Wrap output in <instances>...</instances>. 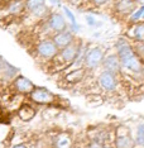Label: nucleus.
<instances>
[{
    "instance_id": "4be33fe9",
    "label": "nucleus",
    "mask_w": 144,
    "mask_h": 148,
    "mask_svg": "<svg viewBox=\"0 0 144 148\" xmlns=\"http://www.w3.org/2000/svg\"><path fill=\"white\" fill-rule=\"evenodd\" d=\"M109 0H91V3L93 5H96V6H101L104 4H106Z\"/></svg>"
},
{
    "instance_id": "aec40b11",
    "label": "nucleus",
    "mask_w": 144,
    "mask_h": 148,
    "mask_svg": "<svg viewBox=\"0 0 144 148\" xmlns=\"http://www.w3.org/2000/svg\"><path fill=\"white\" fill-rule=\"evenodd\" d=\"M135 49H136V52H138V55L144 58V42H142V41H138V42H136Z\"/></svg>"
},
{
    "instance_id": "9d476101",
    "label": "nucleus",
    "mask_w": 144,
    "mask_h": 148,
    "mask_svg": "<svg viewBox=\"0 0 144 148\" xmlns=\"http://www.w3.org/2000/svg\"><path fill=\"white\" fill-rule=\"evenodd\" d=\"M15 87L16 90H18L19 92H31L34 90V86H33V84L29 81L28 79H25V77H18L15 81Z\"/></svg>"
},
{
    "instance_id": "423d86ee",
    "label": "nucleus",
    "mask_w": 144,
    "mask_h": 148,
    "mask_svg": "<svg viewBox=\"0 0 144 148\" xmlns=\"http://www.w3.org/2000/svg\"><path fill=\"white\" fill-rule=\"evenodd\" d=\"M53 42L56 43L57 47L65 48V47H67L73 42V34L71 32H67V31L58 32L55 37H53Z\"/></svg>"
},
{
    "instance_id": "6e6552de",
    "label": "nucleus",
    "mask_w": 144,
    "mask_h": 148,
    "mask_svg": "<svg viewBox=\"0 0 144 148\" xmlns=\"http://www.w3.org/2000/svg\"><path fill=\"white\" fill-rule=\"evenodd\" d=\"M104 66H105L106 71L109 72H116L120 69V60L118 56L110 55L104 60Z\"/></svg>"
},
{
    "instance_id": "0eeeda50",
    "label": "nucleus",
    "mask_w": 144,
    "mask_h": 148,
    "mask_svg": "<svg viewBox=\"0 0 144 148\" xmlns=\"http://www.w3.org/2000/svg\"><path fill=\"white\" fill-rule=\"evenodd\" d=\"M57 48L58 47L56 46V43L53 41H43L38 46V52L43 57H52L57 53Z\"/></svg>"
},
{
    "instance_id": "dca6fc26",
    "label": "nucleus",
    "mask_w": 144,
    "mask_h": 148,
    "mask_svg": "<svg viewBox=\"0 0 144 148\" xmlns=\"http://www.w3.org/2000/svg\"><path fill=\"white\" fill-rule=\"evenodd\" d=\"M139 19H144V5H142L140 8H138L130 14V21L132 22H136Z\"/></svg>"
},
{
    "instance_id": "412c9836",
    "label": "nucleus",
    "mask_w": 144,
    "mask_h": 148,
    "mask_svg": "<svg viewBox=\"0 0 144 148\" xmlns=\"http://www.w3.org/2000/svg\"><path fill=\"white\" fill-rule=\"evenodd\" d=\"M86 22H87V24H89V25H91V27H93V25H98V24H96L95 18H93L92 15H87V16H86Z\"/></svg>"
},
{
    "instance_id": "f03ea898",
    "label": "nucleus",
    "mask_w": 144,
    "mask_h": 148,
    "mask_svg": "<svg viewBox=\"0 0 144 148\" xmlns=\"http://www.w3.org/2000/svg\"><path fill=\"white\" fill-rule=\"evenodd\" d=\"M136 0H118L115 4V9L119 14L130 15L135 10Z\"/></svg>"
},
{
    "instance_id": "b1692460",
    "label": "nucleus",
    "mask_w": 144,
    "mask_h": 148,
    "mask_svg": "<svg viewBox=\"0 0 144 148\" xmlns=\"http://www.w3.org/2000/svg\"><path fill=\"white\" fill-rule=\"evenodd\" d=\"M70 1V4H75V5H78V4H81V3L83 1V0H68Z\"/></svg>"
},
{
    "instance_id": "4468645a",
    "label": "nucleus",
    "mask_w": 144,
    "mask_h": 148,
    "mask_svg": "<svg viewBox=\"0 0 144 148\" xmlns=\"http://www.w3.org/2000/svg\"><path fill=\"white\" fill-rule=\"evenodd\" d=\"M116 147L118 148H132L133 140L129 137H120L116 139Z\"/></svg>"
},
{
    "instance_id": "7ed1b4c3",
    "label": "nucleus",
    "mask_w": 144,
    "mask_h": 148,
    "mask_svg": "<svg viewBox=\"0 0 144 148\" xmlns=\"http://www.w3.org/2000/svg\"><path fill=\"white\" fill-rule=\"evenodd\" d=\"M31 96L35 103H39V104H48V103H52L53 100H55L53 94L47 91L46 89H34L32 91Z\"/></svg>"
},
{
    "instance_id": "20e7f679",
    "label": "nucleus",
    "mask_w": 144,
    "mask_h": 148,
    "mask_svg": "<svg viewBox=\"0 0 144 148\" xmlns=\"http://www.w3.org/2000/svg\"><path fill=\"white\" fill-rule=\"evenodd\" d=\"M99 82H100V85H101L102 89L109 90V91H111V90H114L116 87L115 76L113 75V72H109V71H105V72H102L101 75H100Z\"/></svg>"
},
{
    "instance_id": "c85d7f7f",
    "label": "nucleus",
    "mask_w": 144,
    "mask_h": 148,
    "mask_svg": "<svg viewBox=\"0 0 144 148\" xmlns=\"http://www.w3.org/2000/svg\"><path fill=\"white\" fill-rule=\"evenodd\" d=\"M108 148H109V147H108Z\"/></svg>"
},
{
    "instance_id": "2eb2a0df",
    "label": "nucleus",
    "mask_w": 144,
    "mask_h": 148,
    "mask_svg": "<svg viewBox=\"0 0 144 148\" xmlns=\"http://www.w3.org/2000/svg\"><path fill=\"white\" fill-rule=\"evenodd\" d=\"M25 1V9L29 12H32L33 9L38 8L43 4H46V0H24Z\"/></svg>"
},
{
    "instance_id": "a878e982",
    "label": "nucleus",
    "mask_w": 144,
    "mask_h": 148,
    "mask_svg": "<svg viewBox=\"0 0 144 148\" xmlns=\"http://www.w3.org/2000/svg\"><path fill=\"white\" fill-rule=\"evenodd\" d=\"M136 3H139L140 5H144V0H136Z\"/></svg>"
},
{
    "instance_id": "9b49d317",
    "label": "nucleus",
    "mask_w": 144,
    "mask_h": 148,
    "mask_svg": "<svg viewBox=\"0 0 144 148\" xmlns=\"http://www.w3.org/2000/svg\"><path fill=\"white\" fill-rule=\"evenodd\" d=\"M18 115H19V118H20L23 122H29V120L35 115V110L33 109L32 106H29V105H23L20 109H19Z\"/></svg>"
},
{
    "instance_id": "393cba45",
    "label": "nucleus",
    "mask_w": 144,
    "mask_h": 148,
    "mask_svg": "<svg viewBox=\"0 0 144 148\" xmlns=\"http://www.w3.org/2000/svg\"><path fill=\"white\" fill-rule=\"evenodd\" d=\"M49 1H51L52 4H55V5H58V4H59V1H61V0H49Z\"/></svg>"
},
{
    "instance_id": "6ab92c4d",
    "label": "nucleus",
    "mask_w": 144,
    "mask_h": 148,
    "mask_svg": "<svg viewBox=\"0 0 144 148\" xmlns=\"http://www.w3.org/2000/svg\"><path fill=\"white\" fill-rule=\"evenodd\" d=\"M136 143L144 147V124H140L138 127V133H136Z\"/></svg>"
},
{
    "instance_id": "cd10ccee",
    "label": "nucleus",
    "mask_w": 144,
    "mask_h": 148,
    "mask_svg": "<svg viewBox=\"0 0 144 148\" xmlns=\"http://www.w3.org/2000/svg\"><path fill=\"white\" fill-rule=\"evenodd\" d=\"M0 67H1V63H0Z\"/></svg>"
},
{
    "instance_id": "39448f33",
    "label": "nucleus",
    "mask_w": 144,
    "mask_h": 148,
    "mask_svg": "<svg viewBox=\"0 0 144 148\" xmlns=\"http://www.w3.org/2000/svg\"><path fill=\"white\" fill-rule=\"evenodd\" d=\"M102 51L100 48H92L90 49L87 56H86V65H87L89 67H96L99 66L100 63L102 62Z\"/></svg>"
},
{
    "instance_id": "1a4fd4ad",
    "label": "nucleus",
    "mask_w": 144,
    "mask_h": 148,
    "mask_svg": "<svg viewBox=\"0 0 144 148\" xmlns=\"http://www.w3.org/2000/svg\"><path fill=\"white\" fill-rule=\"evenodd\" d=\"M77 53H78V46L72 45L71 43V45H68L67 47L63 48V51L61 52V58L65 60L66 62H71L75 60V57Z\"/></svg>"
},
{
    "instance_id": "a211bd4d",
    "label": "nucleus",
    "mask_w": 144,
    "mask_h": 148,
    "mask_svg": "<svg viewBox=\"0 0 144 148\" xmlns=\"http://www.w3.org/2000/svg\"><path fill=\"white\" fill-rule=\"evenodd\" d=\"M63 12H65V15L67 16V18L70 19V22H71V24L72 27L75 28V31H77L78 29V25H77V22H76V18H75V15L72 14V12L70 10L67 6H63Z\"/></svg>"
},
{
    "instance_id": "ddd939ff",
    "label": "nucleus",
    "mask_w": 144,
    "mask_h": 148,
    "mask_svg": "<svg viewBox=\"0 0 144 148\" xmlns=\"http://www.w3.org/2000/svg\"><path fill=\"white\" fill-rule=\"evenodd\" d=\"M130 36L136 41L144 42V23L143 24H136L130 29Z\"/></svg>"
},
{
    "instance_id": "f257e3e1",
    "label": "nucleus",
    "mask_w": 144,
    "mask_h": 148,
    "mask_svg": "<svg viewBox=\"0 0 144 148\" xmlns=\"http://www.w3.org/2000/svg\"><path fill=\"white\" fill-rule=\"evenodd\" d=\"M48 27L52 29V31L55 32H62L66 29V21L65 18L58 14V13H52V14H49L48 16Z\"/></svg>"
},
{
    "instance_id": "f3484780",
    "label": "nucleus",
    "mask_w": 144,
    "mask_h": 148,
    "mask_svg": "<svg viewBox=\"0 0 144 148\" xmlns=\"http://www.w3.org/2000/svg\"><path fill=\"white\" fill-rule=\"evenodd\" d=\"M34 16H38V18H43L47 13H48V8L46 6V4H43L41 6H38V8H35V9H33V10L31 12Z\"/></svg>"
},
{
    "instance_id": "f8f14e48",
    "label": "nucleus",
    "mask_w": 144,
    "mask_h": 148,
    "mask_svg": "<svg viewBox=\"0 0 144 148\" xmlns=\"http://www.w3.org/2000/svg\"><path fill=\"white\" fill-rule=\"evenodd\" d=\"M120 63L123 65V67H125V69H128V70H132V71H139L140 70V62L135 57V55L132 56L128 60H124V61H121Z\"/></svg>"
},
{
    "instance_id": "bb28decb",
    "label": "nucleus",
    "mask_w": 144,
    "mask_h": 148,
    "mask_svg": "<svg viewBox=\"0 0 144 148\" xmlns=\"http://www.w3.org/2000/svg\"><path fill=\"white\" fill-rule=\"evenodd\" d=\"M14 148H27L25 146H15Z\"/></svg>"
},
{
    "instance_id": "5701e85b",
    "label": "nucleus",
    "mask_w": 144,
    "mask_h": 148,
    "mask_svg": "<svg viewBox=\"0 0 144 148\" xmlns=\"http://www.w3.org/2000/svg\"><path fill=\"white\" fill-rule=\"evenodd\" d=\"M89 148H102V146L100 143H98V142H92L91 144H90Z\"/></svg>"
}]
</instances>
